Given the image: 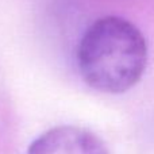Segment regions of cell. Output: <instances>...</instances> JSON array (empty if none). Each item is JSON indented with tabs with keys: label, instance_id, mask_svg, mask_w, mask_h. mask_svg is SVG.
Masks as SVG:
<instances>
[{
	"label": "cell",
	"instance_id": "6da1fadb",
	"mask_svg": "<svg viewBox=\"0 0 154 154\" xmlns=\"http://www.w3.org/2000/svg\"><path fill=\"white\" fill-rule=\"evenodd\" d=\"M79 69L91 88L123 93L141 80L147 64V43L139 29L120 16L93 22L77 51Z\"/></svg>",
	"mask_w": 154,
	"mask_h": 154
},
{
	"label": "cell",
	"instance_id": "7a4b0ae2",
	"mask_svg": "<svg viewBox=\"0 0 154 154\" xmlns=\"http://www.w3.org/2000/svg\"><path fill=\"white\" fill-rule=\"evenodd\" d=\"M27 154H108L93 133L76 126H60L38 137Z\"/></svg>",
	"mask_w": 154,
	"mask_h": 154
}]
</instances>
